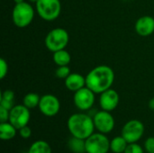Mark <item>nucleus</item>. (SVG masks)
I'll return each mask as SVG.
<instances>
[{
    "instance_id": "nucleus-17",
    "label": "nucleus",
    "mask_w": 154,
    "mask_h": 153,
    "mask_svg": "<svg viewBox=\"0 0 154 153\" xmlns=\"http://www.w3.org/2000/svg\"><path fill=\"white\" fill-rule=\"evenodd\" d=\"M68 147L73 153H86V140L71 136L68 142Z\"/></svg>"
},
{
    "instance_id": "nucleus-7",
    "label": "nucleus",
    "mask_w": 154,
    "mask_h": 153,
    "mask_svg": "<svg viewBox=\"0 0 154 153\" xmlns=\"http://www.w3.org/2000/svg\"><path fill=\"white\" fill-rule=\"evenodd\" d=\"M145 131L144 124L136 119L128 121L122 129V136L127 141L128 143L137 142L143 135Z\"/></svg>"
},
{
    "instance_id": "nucleus-4",
    "label": "nucleus",
    "mask_w": 154,
    "mask_h": 153,
    "mask_svg": "<svg viewBox=\"0 0 154 153\" xmlns=\"http://www.w3.org/2000/svg\"><path fill=\"white\" fill-rule=\"evenodd\" d=\"M69 41V32L60 27L51 30L45 37V46L52 53L67 47Z\"/></svg>"
},
{
    "instance_id": "nucleus-27",
    "label": "nucleus",
    "mask_w": 154,
    "mask_h": 153,
    "mask_svg": "<svg viewBox=\"0 0 154 153\" xmlns=\"http://www.w3.org/2000/svg\"><path fill=\"white\" fill-rule=\"evenodd\" d=\"M10 111L0 106V123H5L9 121Z\"/></svg>"
},
{
    "instance_id": "nucleus-24",
    "label": "nucleus",
    "mask_w": 154,
    "mask_h": 153,
    "mask_svg": "<svg viewBox=\"0 0 154 153\" xmlns=\"http://www.w3.org/2000/svg\"><path fill=\"white\" fill-rule=\"evenodd\" d=\"M8 73V64L5 59H0V78L4 79Z\"/></svg>"
},
{
    "instance_id": "nucleus-11",
    "label": "nucleus",
    "mask_w": 154,
    "mask_h": 153,
    "mask_svg": "<svg viewBox=\"0 0 154 153\" xmlns=\"http://www.w3.org/2000/svg\"><path fill=\"white\" fill-rule=\"evenodd\" d=\"M38 107L40 112L43 115L47 117H53L60 112V102L56 96L51 94H46L41 96Z\"/></svg>"
},
{
    "instance_id": "nucleus-15",
    "label": "nucleus",
    "mask_w": 154,
    "mask_h": 153,
    "mask_svg": "<svg viewBox=\"0 0 154 153\" xmlns=\"http://www.w3.org/2000/svg\"><path fill=\"white\" fill-rule=\"evenodd\" d=\"M17 129L10 123H0V139L3 141H9L16 136Z\"/></svg>"
},
{
    "instance_id": "nucleus-5",
    "label": "nucleus",
    "mask_w": 154,
    "mask_h": 153,
    "mask_svg": "<svg viewBox=\"0 0 154 153\" xmlns=\"http://www.w3.org/2000/svg\"><path fill=\"white\" fill-rule=\"evenodd\" d=\"M36 12L44 21H54L61 12L60 0H38L36 3Z\"/></svg>"
},
{
    "instance_id": "nucleus-8",
    "label": "nucleus",
    "mask_w": 154,
    "mask_h": 153,
    "mask_svg": "<svg viewBox=\"0 0 154 153\" xmlns=\"http://www.w3.org/2000/svg\"><path fill=\"white\" fill-rule=\"evenodd\" d=\"M95 93L87 86L76 92H74L73 101L75 106L80 111H88L95 104L96 96Z\"/></svg>"
},
{
    "instance_id": "nucleus-28",
    "label": "nucleus",
    "mask_w": 154,
    "mask_h": 153,
    "mask_svg": "<svg viewBox=\"0 0 154 153\" xmlns=\"http://www.w3.org/2000/svg\"><path fill=\"white\" fill-rule=\"evenodd\" d=\"M148 106H149V108H150L151 110L154 111V97L153 98H152V99L149 101V103H148Z\"/></svg>"
},
{
    "instance_id": "nucleus-12",
    "label": "nucleus",
    "mask_w": 154,
    "mask_h": 153,
    "mask_svg": "<svg viewBox=\"0 0 154 153\" xmlns=\"http://www.w3.org/2000/svg\"><path fill=\"white\" fill-rule=\"evenodd\" d=\"M120 101L119 94L113 88H109L100 94L99 106L102 110L112 112L114 111Z\"/></svg>"
},
{
    "instance_id": "nucleus-22",
    "label": "nucleus",
    "mask_w": 154,
    "mask_h": 153,
    "mask_svg": "<svg viewBox=\"0 0 154 153\" xmlns=\"http://www.w3.org/2000/svg\"><path fill=\"white\" fill-rule=\"evenodd\" d=\"M71 74L69 66H59L55 70V76L61 79H66Z\"/></svg>"
},
{
    "instance_id": "nucleus-9",
    "label": "nucleus",
    "mask_w": 154,
    "mask_h": 153,
    "mask_svg": "<svg viewBox=\"0 0 154 153\" xmlns=\"http://www.w3.org/2000/svg\"><path fill=\"white\" fill-rule=\"evenodd\" d=\"M92 117H93L95 128L99 133L107 134L114 130L116 121L110 112L101 110L97 112Z\"/></svg>"
},
{
    "instance_id": "nucleus-20",
    "label": "nucleus",
    "mask_w": 154,
    "mask_h": 153,
    "mask_svg": "<svg viewBox=\"0 0 154 153\" xmlns=\"http://www.w3.org/2000/svg\"><path fill=\"white\" fill-rule=\"evenodd\" d=\"M28 153H52L51 145L42 140L34 142L29 148Z\"/></svg>"
},
{
    "instance_id": "nucleus-10",
    "label": "nucleus",
    "mask_w": 154,
    "mask_h": 153,
    "mask_svg": "<svg viewBox=\"0 0 154 153\" xmlns=\"http://www.w3.org/2000/svg\"><path fill=\"white\" fill-rule=\"evenodd\" d=\"M31 119L30 109L23 105H16L10 110L9 121L17 130L28 125Z\"/></svg>"
},
{
    "instance_id": "nucleus-26",
    "label": "nucleus",
    "mask_w": 154,
    "mask_h": 153,
    "mask_svg": "<svg viewBox=\"0 0 154 153\" xmlns=\"http://www.w3.org/2000/svg\"><path fill=\"white\" fill-rule=\"evenodd\" d=\"M18 132H19V135H20L22 138H23V139H28V138H30L31 135H32V130H31V128H30L28 125L20 128V129L18 130Z\"/></svg>"
},
{
    "instance_id": "nucleus-25",
    "label": "nucleus",
    "mask_w": 154,
    "mask_h": 153,
    "mask_svg": "<svg viewBox=\"0 0 154 153\" xmlns=\"http://www.w3.org/2000/svg\"><path fill=\"white\" fill-rule=\"evenodd\" d=\"M144 150L147 153H154V137H149L145 140Z\"/></svg>"
},
{
    "instance_id": "nucleus-18",
    "label": "nucleus",
    "mask_w": 154,
    "mask_h": 153,
    "mask_svg": "<svg viewBox=\"0 0 154 153\" xmlns=\"http://www.w3.org/2000/svg\"><path fill=\"white\" fill-rule=\"evenodd\" d=\"M14 97L15 96L14 91L10 89H6L3 91L0 98V106L10 111L14 106Z\"/></svg>"
},
{
    "instance_id": "nucleus-13",
    "label": "nucleus",
    "mask_w": 154,
    "mask_h": 153,
    "mask_svg": "<svg viewBox=\"0 0 154 153\" xmlns=\"http://www.w3.org/2000/svg\"><path fill=\"white\" fill-rule=\"evenodd\" d=\"M134 30L140 36L146 37L154 32V18L150 15L141 16L134 24Z\"/></svg>"
},
{
    "instance_id": "nucleus-30",
    "label": "nucleus",
    "mask_w": 154,
    "mask_h": 153,
    "mask_svg": "<svg viewBox=\"0 0 154 153\" xmlns=\"http://www.w3.org/2000/svg\"><path fill=\"white\" fill-rule=\"evenodd\" d=\"M28 1H29V3H34L35 4L38 0H28Z\"/></svg>"
},
{
    "instance_id": "nucleus-29",
    "label": "nucleus",
    "mask_w": 154,
    "mask_h": 153,
    "mask_svg": "<svg viewBox=\"0 0 154 153\" xmlns=\"http://www.w3.org/2000/svg\"><path fill=\"white\" fill-rule=\"evenodd\" d=\"M15 4H20V3H23L24 2V0H13Z\"/></svg>"
},
{
    "instance_id": "nucleus-3",
    "label": "nucleus",
    "mask_w": 154,
    "mask_h": 153,
    "mask_svg": "<svg viewBox=\"0 0 154 153\" xmlns=\"http://www.w3.org/2000/svg\"><path fill=\"white\" fill-rule=\"evenodd\" d=\"M35 11L29 2L15 4L12 11V20L18 28H24L31 24L34 18Z\"/></svg>"
},
{
    "instance_id": "nucleus-16",
    "label": "nucleus",
    "mask_w": 154,
    "mask_h": 153,
    "mask_svg": "<svg viewBox=\"0 0 154 153\" xmlns=\"http://www.w3.org/2000/svg\"><path fill=\"white\" fill-rule=\"evenodd\" d=\"M54 63L59 66H68L71 61V56L69 51H67L65 49L60 50L58 51L53 52L52 56Z\"/></svg>"
},
{
    "instance_id": "nucleus-2",
    "label": "nucleus",
    "mask_w": 154,
    "mask_h": 153,
    "mask_svg": "<svg viewBox=\"0 0 154 153\" xmlns=\"http://www.w3.org/2000/svg\"><path fill=\"white\" fill-rule=\"evenodd\" d=\"M67 126L71 136L83 140L88 139L93 134L96 129L93 117L84 113L71 115L68 119Z\"/></svg>"
},
{
    "instance_id": "nucleus-14",
    "label": "nucleus",
    "mask_w": 154,
    "mask_h": 153,
    "mask_svg": "<svg viewBox=\"0 0 154 153\" xmlns=\"http://www.w3.org/2000/svg\"><path fill=\"white\" fill-rule=\"evenodd\" d=\"M65 87L72 92H76L86 87V77L79 73H71L66 79H64Z\"/></svg>"
},
{
    "instance_id": "nucleus-23",
    "label": "nucleus",
    "mask_w": 154,
    "mask_h": 153,
    "mask_svg": "<svg viewBox=\"0 0 154 153\" xmlns=\"http://www.w3.org/2000/svg\"><path fill=\"white\" fill-rule=\"evenodd\" d=\"M124 153H144V150L137 142H133V143H128Z\"/></svg>"
},
{
    "instance_id": "nucleus-1",
    "label": "nucleus",
    "mask_w": 154,
    "mask_h": 153,
    "mask_svg": "<svg viewBox=\"0 0 154 153\" xmlns=\"http://www.w3.org/2000/svg\"><path fill=\"white\" fill-rule=\"evenodd\" d=\"M115 81V72L107 65H99L92 69L86 76V86L95 94L111 88Z\"/></svg>"
},
{
    "instance_id": "nucleus-21",
    "label": "nucleus",
    "mask_w": 154,
    "mask_h": 153,
    "mask_svg": "<svg viewBox=\"0 0 154 153\" xmlns=\"http://www.w3.org/2000/svg\"><path fill=\"white\" fill-rule=\"evenodd\" d=\"M41 96L36 93H28L23 99V105L29 109H33L39 106Z\"/></svg>"
},
{
    "instance_id": "nucleus-19",
    "label": "nucleus",
    "mask_w": 154,
    "mask_h": 153,
    "mask_svg": "<svg viewBox=\"0 0 154 153\" xmlns=\"http://www.w3.org/2000/svg\"><path fill=\"white\" fill-rule=\"evenodd\" d=\"M128 145L127 141L121 135L110 141V151L114 153H124Z\"/></svg>"
},
{
    "instance_id": "nucleus-6",
    "label": "nucleus",
    "mask_w": 154,
    "mask_h": 153,
    "mask_svg": "<svg viewBox=\"0 0 154 153\" xmlns=\"http://www.w3.org/2000/svg\"><path fill=\"white\" fill-rule=\"evenodd\" d=\"M110 141L106 134L97 133L86 139V153H108Z\"/></svg>"
}]
</instances>
